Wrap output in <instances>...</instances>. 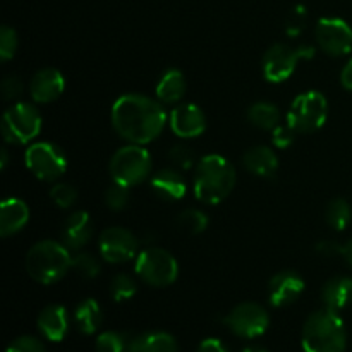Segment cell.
Wrapping results in <instances>:
<instances>
[{
  "instance_id": "1",
  "label": "cell",
  "mask_w": 352,
  "mask_h": 352,
  "mask_svg": "<svg viewBox=\"0 0 352 352\" xmlns=\"http://www.w3.org/2000/svg\"><path fill=\"white\" fill-rule=\"evenodd\" d=\"M165 110L150 96L122 95L112 107V124L120 138L133 144H148L160 136L165 126Z\"/></svg>"
},
{
  "instance_id": "2",
  "label": "cell",
  "mask_w": 352,
  "mask_h": 352,
  "mask_svg": "<svg viewBox=\"0 0 352 352\" xmlns=\"http://www.w3.org/2000/svg\"><path fill=\"white\" fill-rule=\"evenodd\" d=\"M236 170L227 158L206 155L196 165L195 196L206 205H219L232 192Z\"/></svg>"
},
{
  "instance_id": "3",
  "label": "cell",
  "mask_w": 352,
  "mask_h": 352,
  "mask_svg": "<svg viewBox=\"0 0 352 352\" xmlns=\"http://www.w3.org/2000/svg\"><path fill=\"white\" fill-rule=\"evenodd\" d=\"M346 346V325L339 313L325 308L308 316L302 327V347L306 352H344Z\"/></svg>"
},
{
  "instance_id": "4",
  "label": "cell",
  "mask_w": 352,
  "mask_h": 352,
  "mask_svg": "<svg viewBox=\"0 0 352 352\" xmlns=\"http://www.w3.org/2000/svg\"><path fill=\"white\" fill-rule=\"evenodd\" d=\"M65 244L55 241L36 243L26 254V272L33 280L43 285L60 280L69 268H72V256Z\"/></svg>"
},
{
  "instance_id": "5",
  "label": "cell",
  "mask_w": 352,
  "mask_h": 352,
  "mask_svg": "<svg viewBox=\"0 0 352 352\" xmlns=\"http://www.w3.org/2000/svg\"><path fill=\"white\" fill-rule=\"evenodd\" d=\"M151 172V155L141 144H127L113 153L110 160V175L113 182L133 188L148 179Z\"/></svg>"
},
{
  "instance_id": "6",
  "label": "cell",
  "mask_w": 352,
  "mask_h": 352,
  "mask_svg": "<svg viewBox=\"0 0 352 352\" xmlns=\"http://www.w3.org/2000/svg\"><path fill=\"white\" fill-rule=\"evenodd\" d=\"M136 274L144 284L167 287L179 277V263L168 251L162 248H146L136 258Z\"/></svg>"
},
{
  "instance_id": "7",
  "label": "cell",
  "mask_w": 352,
  "mask_h": 352,
  "mask_svg": "<svg viewBox=\"0 0 352 352\" xmlns=\"http://www.w3.org/2000/svg\"><path fill=\"white\" fill-rule=\"evenodd\" d=\"M313 55H315V48L311 45H299V47L285 43L272 45L265 52L263 60H261L265 79L270 82H284L294 74L301 58H311Z\"/></svg>"
},
{
  "instance_id": "8",
  "label": "cell",
  "mask_w": 352,
  "mask_h": 352,
  "mask_svg": "<svg viewBox=\"0 0 352 352\" xmlns=\"http://www.w3.org/2000/svg\"><path fill=\"white\" fill-rule=\"evenodd\" d=\"M43 120L36 107L30 103H14L2 119V134L7 143L26 144L40 134Z\"/></svg>"
},
{
  "instance_id": "9",
  "label": "cell",
  "mask_w": 352,
  "mask_h": 352,
  "mask_svg": "<svg viewBox=\"0 0 352 352\" xmlns=\"http://www.w3.org/2000/svg\"><path fill=\"white\" fill-rule=\"evenodd\" d=\"M329 117V102L320 91H306L296 96L287 113V122L296 133L309 134L322 129Z\"/></svg>"
},
{
  "instance_id": "10",
  "label": "cell",
  "mask_w": 352,
  "mask_h": 352,
  "mask_svg": "<svg viewBox=\"0 0 352 352\" xmlns=\"http://www.w3.org/2000/svg\"><path fill=\"white\" fill-rule=\"evenodd\" d=\"M26 167L40 181H57L67 170V158L64 151L54 143L41 141L31 144L24 155Z\"/></svg>"
},
{
  "instance_id": "11",
  "label": "cell",
  "mask_w": 352,
  "mask_h": 352,
  "mask_svg": "<svg viewBox=\"0 0 352 352\" xmlns=\"http://www.w3.org/2000/svg\"><path fill=\"white\" fill-rule=\"evenodd\" d=\"M227 329L243 339H256L270 327L267 309L258 302H241L223 318Z\"/></svg>"
},
{
  "instance_id": "12",
  "label": "cell",
  "mask_w": 352,
  "mask_h": 352,
  "mask_svg": "<svg viewBox=\"0 0 352 352\" xmlns=\"http://www.w3.org/2000/svg\"><path fill=\"white\" fill-rule=\"evenodd\" d=\"M316 41L325 54L340 57L352 52V28L340 17H322L316 24Z\"/></svg>"
},
{
  "instance_id": "13",
  "label": "cell",
  "mask_w": 352,
  "mask_h": 352,
  "mask_svg": "<svg viewBox=\"0 0 352 352\" xmlns=\"http://www.w3.org/2000/svg\"><path fill=\"white\" fill-rule=\"evenodd\" d=\"M98 244L103 260L113 265L126 263L138 253L136 236L124 227H110L103 230Z\"/></svg>"
},
{
  "instance_id": "14",
  "label": "cell",
  "mask_w": 352,
  "mask_h": 352,
  "mask_svg": "<svg viewBox=\"0 0 352 352\" xmlns=\"http://www.w3.org/2000/svg\"><path fill=\"white\" fill-rule=\"evenodd\" d=\"M305 292V280L292 270L280 272L268 282V301L275 308L292 305Z\"/></svg>"
},
{
  "instance_id": "15",
  "label": "cell",
  "mask_w": 352,
  "mask_h": 352,
  "mask_svg": "<svg viewBox=\"0 0 352 352\" xmlns=\"http://www.w3.org/2000/svg\"><path fill=\"white\" fill-rule=\"evenodd\" d=\"M170 127L175 136L191 140V138H198L205 133L206 117L198 105L186 103V105H179L172 110Z\"/></svg>"
},
{
  "instance_id": "16",
  "label": "cell",
  "mask_w": 352,
  "mask_h": 352,
  "mask_svg": "<svg viewBox=\"0 0 352 352\" xmlns=\"http://www.w3.org/2000/svg\"><path fill=\"white\" fill-rule=\"evenodd\" d=\"M65 79L54 67L40 69L30 82V95L36 103H52L64 93Z\"/></svg>"
},
{
  "instance_id": "17",
  "label": "cell",
  "mask_w": 352,
  "mask_h": 352,
  "mask_svg": "<svg viewBox=\"0 0 352 352\" xmlns=\"http://www.w3.org/2000/svg\"><path fill=\"white\" fill-rule=\"evenodd\" d=\"M150 188L155 195L165 201H177L186 196L188 186L181 172L175 168H164L151 177Z\"/></svg>"
},
{
  "instance_id": "18",
  "label": "cell",
  "mask_w": 352,
  "mask_h": 352,
  "mask_svg": "<svg viewBox=\"0 0 352 352\" xmlns=\"http://www.w3.org/2000/svg\"><path fill=\"white\" fill-rule=\"evenodd\" d=\"M38 330L50 342L64 340L69 330V318L64 306L50 305L45 309H41L40 316H38Z\"/></svg>"
},
{
  "instance_id": "19",
  "label": "cell",
  "mask_w": 352,
  "mask_h": 352,
  "mask_svg": "<svg viewBox=\"0 0 352 352\" xmlns=\"http://www.w3.org/2000/svg\"><path fill=\"white\" fill-rule=\"evenodd\" d=\"M30 220V208L19 198H7L0 206V236L10 237L19 232Z\"/></svg>"
},
{
  "instance_id": "20",
  "label": "cell",
  "mask_w": 352,
  "mask_h": 352,
  "mask_svg": "<svg viewBox=\"0 0 352 352\" xmlns=\"http://www.w3.org/2000/svg\"><path fill=\"white\" fill-rule=\"evenodd\" d=\"M91 236L93 223L86 212H74L65 220L64 229H62V239H64V244L69 250H81L85 244L89 243Z\"/></svg>"
},
{
  "instance_id": "21",
  "label": "cell",
  "mask_w": 352,
  "mask_h": 352,
  "mask_svg": "<svg viewBox=\"0 0 352 352\" xmlns=\"http://www.w3.org/2000/svg\"><path fill=\"white\" fill-rule=\"evenodd\" d=\"M322 301L332 311H342L352 305V277H333L323 285Z\"/></svg>"
},
{
  "instance_id": "22",
  "label": "cell",
  "mask_w": 352,
  "mask_h": 352,
  "mask_svg": "<svg viewBox=\"0 0 352 352\" xmlns=\"http://www.w3.org/2000/svg\"><path fill=\"white\" fill-rule=\"evenodd\" d=\"M243 164L258 177H274L278 168V158L272 148L254 146L244 153Z\"/></svg>"
},
{
  "instance_id": "23",
  "label": "cell",
  "mask_w": 352,
  "mask_h": 352,
  "mask_svg": "<svg viewBox=\"0 0 352 352\" xmlns=\"http://www.w3.org/2000/svg\"><path fill=\"white\" fill-rule=\"evenodd\" d=\"M177 340L167 332H144L131 339V352H177Z\"/></svg>"
},
{
  "instance_id": "24",
  "label": "cell",
  "mask_w": 352,
  "mask_h": 352,
  "mask_svg": "<svg viewBox=\"0 0 352 352\" xmlns=\"http://www.w3.org/2000/svg\"><path fill=\"white\" fill-rule=\"evenodd\" d=\"M186 93V78L179 69H168L157 85V96L162 103H177Z\"/></svg>"
},
{
  "instance_id": "25",
  "label": "cell",
  "mask_w": 352,
  "mask_h": 352,
  "mask_svg": "<svg viewBox=\"0 0 352 352\" xmlns=\"http://www.w3.org/2000/svg\"><path fill=\"white\" fill-rule=\"evenodd\" d=\"M74 320L79 332L86 333V336H91V333H95L96 330L100 329V325H102V306L91 298L85 299V301L79 302L78 308H76Z\"/></svg>"
},
{
  "instance_id": "26",
  "label": "cell",
  "mask_w": 352,
  "mask_h": 352,
  "mask_svg": "<svg viewBox=\"0 0 352 352\" xmlns=\"http://www.w3.org/2000/svg\"><path fill=\"white\" fill-rule=\"evenodd\" d=\"M248 119L253 126L263 131H274L280 124V110L270 102H258L251 105Z\"/></svg>"
},
{
  "instance_id": "27",
  "label": "cell",
  "mask_w": 352,
  "mask_h": 352,
  "mask_svg": "<svg viewBox=\"0 0 352 352\" xmlns=\"http://www.w3.org/2000/svg\"><path fill=\"white\" fill-rule=\"evenodd\" d=\"M325 220L333 230H344L352 220V208L344 198H336L327 205Z\"/></svg>"
},
{
  "instance_id": "28",
  "label": "cell",
  "mask_w": 352,
  "mask_h": 352,
  "mask_svg": "<svg viewBox=\"0 0 352 352\" xmlns=\"http://www.w3.org/2000/svg\"><path fill=\"white\" fill-rule=\"evenodd\" d=\"M177 226L188 234H201L208 227V217L196 208H188L179 215Z\"/></svg>"
},
{
  "instance_id": "29",
  "label": "cell",
  "mask_w": 352,
  "mask_h": 352,
  "mask_svg": "<svg viewBox=\"0 0 352 352\" xmlns=\"http://www.w3.org/2000/svg\"><path fill=\"white\" fill-rule=\"evenodd\" d=\"M138 292V285L134 282L133 277H129L127 274H117L116 277L110 282V294H112L113 301L122 302L129 301L131 298H134Z\"/></svg>"
},
{
  "instance_id": "30",
  "label": "cell",
  "mask_w": 352,
  "mask_h": 352,
  "mask_svg": "<svg viewBox=\"0 0 352 352\" xmlns=\"http://www.w3.org/2000/svg\"><path fill=\"white\" fill-rule=\"evenodd\" d=\"M131 340L120 332H103L96 337V352H127Z\"/></svg>"
},
{
  "instance_id": "31",
  "label": "cell",
  "mask_w": 352,
  "mask_h": 352,
  "mask_svg": "<svg viewBox=\"0 0 352 352\" xmlns=\"http://www.w3.org/2000/svg\"><path fill=\"white\" fill-rule=\"evenodd\" d=\"M131 192L129 188L124 184H119V182H113L112 186H109L105 191V203L110 210L113 212H120V210L126 208L129 205Z\"/></svg>"
},
{
  "instance_id": "32",
  "label": "cell",
  "mask_w": 352,
  "mask_h": 352,
  "mask_svg": "<svg viewBox=\"0 0 352 352\" xmlns=\"http://www.w3.org/2000/svg\"><path fill=\"white\" fill-rule=\"evenodd\" d=\"M72 270L85 278H95L100 274V261L91 253H78L72 256Z\"/></svg>"
},
{
  "instance_id": "33",
  "label": "cell",
  "mask_w": 352,
  "mask_h": 352,
  "mask_svg": "<svg viewBox=\"0 0 352 352\" xmlns=\"http://www.w3.org/2000/svg\"><path fill=\"white\" fill-rule=\"evenodd\" d=\"M50 198L58 208H71L78 199V191L71 184H55L50 189Z\"/></svg>"
},
{
  "instance_id": "34",
  "label": "cell",
  "mask_w": 352,
  "mask_h": 352,
  "mask_svg": "<svg viewBox=\"0 0 352 352\" xmlns=\"http://www.w3.org/2000/svg\"><path fill=\"white\" fill-rule=\"evenodd\" d=\"M17 50V33L9 26L0 28V58L10 60Z\"/></svg>"
},
{
  "instance_id": "35",
  "label": "cell",
  "mask_w": 352,
  "mask_h": 352,
  "mask_svg": "<svg viewBox=\"0 0 352 352\" xmlns=\"http://www.w3.org/2000/svg\"><path fill=\"white\" fill-rule=\"evenodd\" d=\"M168 158H170V162L175 167L191 168L196 160V155L195 151L189 146H186V144H175V146H172L170 151H168Z\"/></svg>"
},
{
  "instance_id": "36",
  "label": "cell",
  "mask_w": 352,
  "mask_h": 352,
  "mask_svg": "<svg viewBox=\"0 0 352 352\" xmlns=\"http://www.w3.org/2000/svg\"><path fill=\"white\" fill-rule=\"evenodd\" d=\"M296 134L298 133H296L294 127H292L289 122L285 124V126H280V124H278V126L272 131V141H274V144L277 148L285 150V148H289L292 143H294Z\"/></svg>"
},
{
  "instance_id": "37",
  "label": "cell",
  "mask_w": 352,
  "mask_h": 352,
  "mask_svg": "<svg viewBox=\"0 0 352 352\" xmlns=\"http://www.w3.org/2000/svg\"><path fill=\"white\" fill-rule=\"evenodd\" d=\"M7 352H45V347L36 337L23 336L17 337L14 342H10V346L7 347Z\"/></svg>"
},
{
  "instance_id": "38",
  "label": "cell",
  "mask_w": 352,
  "mask_h": 352,
  "mask_svg": "<svg viewBox=\"0 0 352 352\" xmlns=\"http://www.w3.org/2000/svg\"><path fill=\"white\" fill-rule=\"evenodd\" d=\"M0 89H2V96L6 100H14L17 96H21L23 93L24 85L21 81L19 76H7V78L2 79V85H0Z\"/></svg>"
},
{
  "instance_id": "39",
  "label": "cell",
  "mask_w": 352,
  "mask_h": 352,
  "mask_svg": "<svg viewBox=\"0 0 352 352\" xmlns=\"http://www.w3.org/2000/svg\"><path fill=\"white\" fill-rule=\"evenodd\" d=\"M344 244L336 243V241H323L316 246V251L323 256H336V254H342Z\"/></svg>"
},
{
  "instance_id": "40",
  "label": "cell",
  "mask_w": 352,
  "mask_h": 352,
  "mask_svg": "<svg viewBox=\"0 0 352 352\" xmlns=\"http://www.w3.org/2000/svg\"><path fill=\"white\" fill-rule=\"evenodd\" d=\"M196 352H229L227 351V347L223 346L222 340L219 339H205L201 344L198 346V349Z\"/></svg>"
},
{
  "instance_id": "41",
  "label": "cell",
  "mask_w": 352,
  "mask_h": 352,
  "mask_svg": "<svg viewBox=\"0 0 352 352\" xmlns=\"http://www.w3.org/2000/svg\"><path fill=\"white\" fill-rule=\"evenodd\" d=\"M340 82L347 91H352V58L346 64V67L340 72Z\"/></svg>"
},
{
  "instance_id": "42",
  "label": "cell",
  "mask_w": 352,
  "mask_h": 352,
  "mask_svg": "<svg viewBox=\"0 0 352 352\" xmlns=\"http://www.w3.org/2000/svg\"><path fill=\"white\" fill-rule=\"evenodd\" d=\"M342 256L346 258L347 263H349L352 267V237L342 246Z\"/></svg>"
},
{
  "instance_id": "43",
  "label": "cell",
  "mask_w": 352,
  "mask_h": 352,
  "mask_svg": "<svg viewBox=\"0 0 352 352\" xmlns=\"http://www.w3.org/2000/svg\"><path fill=\"white\" fill-rule=\"evenodd\" d=\"M241 352H270V351L265 349V347H261V346H248V347H244Z\"/></svg>"
},
{
  "instance_id": "44",
  "label": "cell",
  "mask_w": 352,
  "mask_h": 352,
  "mask_svg": "<svg viewBox=\"0 0 352 352\" xmlns=\"http://www.w3.org/2000/svg\"><path fill=\"white\" fill-rule=\"evenodd\" d=\"M7 160H9V158H7V150L3 148L2 150V168L7 167Z\"/></svg>"
},
{
  "instance_id": "45",
  "label": "cell",
  "mask_w": 352,
  "mask_h": 352,
  "mask_svg": "<svg viewBox=\"0 0 352 352\" xmlns=\"http://www.w3.org/2000/svg\"><path fill=\"white\" fill-rule=\"evenodd\" d=\"M127 352H131V351H127Z\"/></svg>"
}]
</instances>
